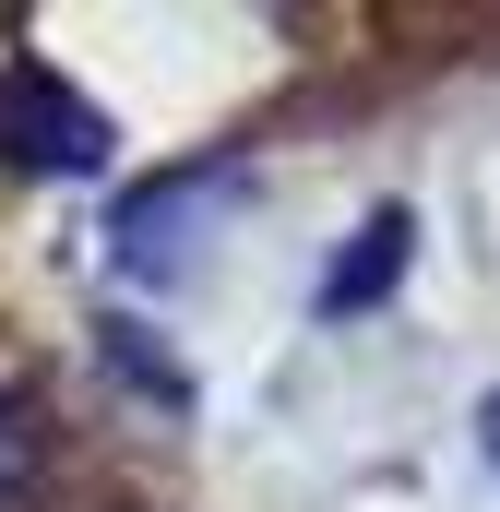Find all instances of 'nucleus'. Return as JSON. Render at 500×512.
<instances>
[{"label": "nucleus", "mask_w": 500, "mask_h": 512, "mask_svg": "<svg viewBox=\"0 0 500 512\" xmlns=\"http://www.w3.org/2000/svg\"><path fill=\"white\" fill-rule=\"evenodd\" d=\"M0 167L84 179V167H108V120H96L48 60H0Z\"/></svg>", "instance_id": "1"}, {"label": "nucleus", "mask_w": 500, "mask_h": 512, "mask_svg": "<svg viewBox=\"0 0 500 512\" xmlns=\"http://www.w3.org/2000/svg\"><path fill=\"white\" fill-rule=\"evenodd\" d=\"M215 203H239V167H167V179L120 191V215H108L120 274H179V262H191V227H203Z\"/></svg>", "instance_id": "2"}, {"label": "nucleus", "mask_w": 500, "mask_h": 512, "mask_svg": "<svg viewBox=\"0 0 500 512\" xmlns=\"http://www.w3.org/2000/svg\"><path fill=\"white\" fill-rule=\"evenodd\" d=\"M405 251H417V215H405V203H381L370 227H358V251H346L334 274H322V310H334V322H346V310H370L381 286L405 274Z\"/></svg>", "instance_id": "3"}, {"label": "nucleus", "mask_w": 500, "mask_h": 512, "mask_svg": "<svg viewBox=\"0 0 500 512\" xmlns=\"http://www.w3.org/2000/svg\"><path fill=\"white\" fill-rule=\"evenodd\" d=\"M36 465H48V441H36V405H24V393H0V512L36 489Z\"/></svg>", "instance_id": "4"}, {"label": "nucleus", "mask_w": 500, "mask_h": 512, "mask_svg": "<svg viewBox=\"0 0 500 512\" xmlns=\"http://www.w3.org/2000/svg\"><path fill=\"white\" fill-rule=\"evenodd\" d=\"M489 465H500V393H489Z\"/></svg>", "instance_id": "5"}]
</instances>
